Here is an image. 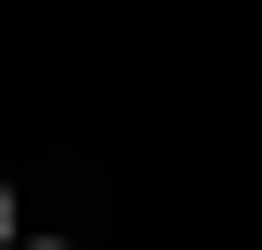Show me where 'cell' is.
Listing matches in <instances>:
<instances>
[{
	"label": "cell",
	"mask_w": 262,
	"mask_h": 250,
	"mask_svg": "<svg viewBox=\"0 0 262 250\" xmlns=\"http://www.w3.org/2000/svg\"><path fill=\"white\" fill-rule=\"evenodd\" d=\"M0 250H13V187H0Z\"/></svg>",
	"instance_id": "obj_1"
},
{
	"label": "cell",
	"mask_w": 262,
	"mask_h": 250,
	"mask_svg": "<svg viewBox=\"0 0 262 250\" xmlns=\"http://www.w3.org/2000/svg\"><path fill=\"white\" fill-rule=\"evenodd\" d=\"M38 250H62V238H38Z\"/></svg>",
	"instance_id": "obj_2"
}]
</instances>
